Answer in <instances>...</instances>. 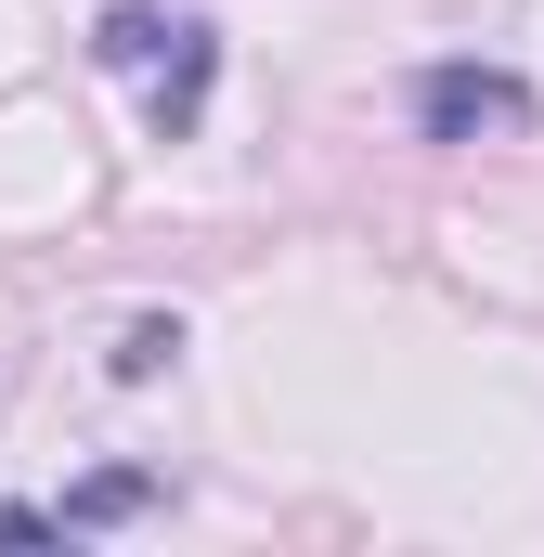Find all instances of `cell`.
I'll list each match as a JSON object with an SVG mask.
<instances>
[{
	"mask_svg": "<svg viewBox=\"0 0 544 557\" xmlns=\"http://www.w3.org/2000/svg\"><path fill=\"white\" fill-rule=\"evenodd\" d=\"M208 91H221V26L208 13H169L156 52H143V117H156V143L208 131Z\"/></svg>",
	"mask_w": 544,
	"mask_h": 557,
	"instance_id": "2",
	"label": "cell"
},
{
	"mask_svg": "<svg viewBox=\"0 0 544 557\" xmlns=\"http://www.w3.org/2000/svg\"><path fill=\"white\" fill-rule=\"evenodd\" d=\"M169 350H182V324H156V311H143L131 337H118V376H156V363H169Z\"/></svg>",
	"mask_w": 544,
	"mask_h": 557,
	"instance_id": "4",
	"label": "cell"
},
{
	"mask_svg": "<svg viewBox=\"0 0 544 557\" xmlns=\"http://www.w3.org/2000/svg\"><path fill=\"white\" fill-rule=\"evenodd\" d=\"M415 131L428 143H506V131H532V78L519 65H428L415 78Z\"/></svg>",
	"mask_w": 544,
	"mask_h": 557,
	"instance_id": "1",
	"label": "cell"
},
{
	"mask_svg": "<svg viewBox=\"0 0 544 557\" xmlns=\"http://www.w3.org/2000/svg\"><path fill=\"white\" fill-rule=\"evenodd\" d=\"M156 506V480L143 467H104V480H78L65 506H52V545H78V532H118V519H143Z\"/></svg>",
	"mask_w": 544,
	"mask_h": 557,
	"instance_id": "3",
	"label": "cell"
}]
</instances>
